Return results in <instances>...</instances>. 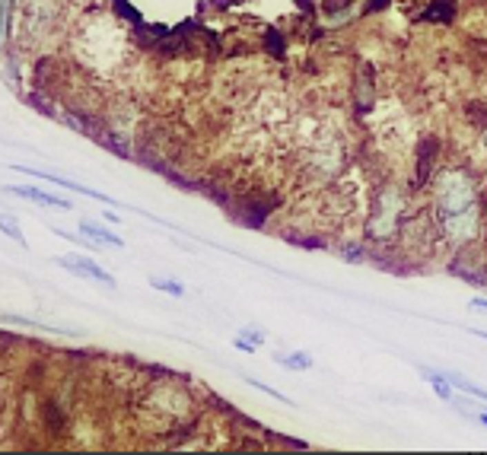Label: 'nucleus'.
Returning <instances> with one entry per match:
<instances>
[{
  "instance_id": "0eeeda50",
  "label": "nucleus",
  "mask_w": 487,
  "mask_h": 455,
  "mask_svg": "<svg viewBox=\"0 0 487 455\" xmlns=\"http://www.w3.org/2000/svg\"><path fill=\"white\" fill-rule=\"evenodd\" d=\"M258 344H264V331H255V328H242L239 338H236V347L239 350H255Z\"/></svg>"
},
{
  "instance_id": "39448f33",
  "label": "nucleus",
  "mask_w": 487,
  "mask_h": 455,
  "mask_svg": "<svg viewBox=\"0 0 487 455\" xmlns=\"http://www.w3.org/2000/svg\"><path fill=\"white\" fill-rule=\"evenodd\" d=\"M13 194H23V198H32V201H39V204L61 207V210H70V204H67V201L54 198V194H45V191H39V188H13Z\"/></svg>"
},
{
  "instance_id": "6e6552de",
  "label": "nucleus",
  "mask_w": 487,
  "mask_h": 455,
  "mask_svg": "<svg viewBox=\"0 0 487 455\" xmlns=\"http://www.w3.org/2000/svg\"><path fill=\"white\" fill-rule=\"evenodd\" d=\"M150 283L157 290H166V293H172V296H182L185 293V287H179L175 281H163V277H150Z\"/></svg>"
},
{
  "instance_id": "423d86ee",
  "label": "nucleus",
  "mask_w": 487,
  "mask_h": 455,
  "mask_svg": "<svg viewBox=\"0 0 487 455\" xmlns=\"http://www.w3.org/2000/svg\"><path fill=\"white\" fill-rule=\"evenodd\" d=\"M274 360L287 366V370H312V356L309 354H277Z\"/></svg>"
},
{
  "instance_id": "7ed1b4c3",
  "label": "nucleus",
  "mask_w": 487,
  "mask_h": 455,
  "mask_svg": "<svg viewBox=\"0 0 487 455\" xmlns=\"http://www.w3.org/2000/svg\"><path fill=\"white\" fill-rule=\"evenodd\" d=\"M77 255H67V258H58V265L61 267H67V271H74V274H80V277H96V281H102V283H115L112 277H108L106 271H102L99 265H92V261H86V258H80V261H74Z\"/></svg>"
},
{
  "instance_id": "1a4fd4ad",
  "label": "nucleus",
  "mask_w": 487,
  "mask_h": 455,
  "mask_svg": "<svg viewBox=\"0 0 487 455\" xmlns=\"http://www.w3.org/2000/svg\"><path fill=\"white\" fill-rule=\"evenodd\" d=\"M3 230H7V236H13L17 242H23V236H19V226H17V220H13V216H7V220H3Z\"/></svg>"
},
{
  "instance_id": "9b49d317",
  "label": "nucleus",
  "mask_w": 487,
  "mask_h": 455,
  "mask_svg": "<svg viewBox=\"0 0 487 455\" xmlns=\"http://www.w3.org/2000/svg\"><path fill=\"white\" fill-rule=\"evenodd\" d=\"M481 423H484V427H487V414H481Z\"/></svg>"
},
{
  "instance_id": "f03ea898",
  "label": "nucleus",
  "mask_w": 487,
  "mask_h": 455,
  "mask_svg": "<svg viewBox=\"0 0 487 455\" xmlns=\"http://www.w3.org/2000/svg\"><path fill=\"white\" fill-rule=\"evenodd\" d=\"M398 214H401V194L392 188V191H386L379 198V204H376V214H372V220H370V236H376V239L392 236V232L398 230Z\"/></svg>"
},
{
  "instance_id": "9d476101",
  "label": "nucleus",
  "mask_w": 487,
  "mask_h": 455,
  "mask_svg": "<svg viewBox=\"0 0 487 455\" xmlns=\"http://www.w3.org/2000/svg\"><path fill=\"white\" fill-rule=\"evenodd\" d=\"M471 306L478 309V312H487V303H484V299H475V303H471Z\"/></svg>"
},
{
  "instance_id": "f8f14e48",
  "label": "nucleus",
  "mask_w": 487,
  "mask_h": 455,
  "mask_svg": "<svg viewBox=\"0 0 487 455\" xmlns=\"http://www.w3.org/2000/svg\"><path fill=\"white\" fill-rule=\"evenodd\" d=\"M484 150H487V131H484Z\"/></svg>"
},
{
  "instance_id": "f257e3e1",
  "label": "nucleus",
  "mask_w": 487,
  "mask_h": 455,
  "mask_svg": "<svg viewBox=\"0 0 487 455\" xmlns=\"http://www.w3.org/2000/svg\"><path fill=\"white\" fill-rule=\"evenodd\" d=\"M437 210L439 216H455L478 210V198H475V185L471 175L462 169H449L437 179Z\"/></svg>"
},
{
  "instance_id": "20e7f679",
  "label": "nucleus",
  "mask_w": 487,
  "mask_h": 455,
  "mask_svg": "<svg viewBox=\"0 0 487 455\" xmlns=\"http://www.w3.org/2000/svg\"><path fill=\"white\" fill-rule=\"evenodd\" d=\"M80 230L86 232V236H90L92 242H102V245H115V248H121V245H124V242L118 239V236H112V232L99 230V226H96V223H90V220H83V223H80Z\"/></svg>"
},
{
  "instance_id": "ddd939ff",
  "label": "nucleus",
  "mask_w": 487,
  "mask_h": 455,
  "mask_svg": "<svg viewBox=\"0 0 487 455\" xmlns=\"http://www.w3.org/2000/svg\"><path fill=\"white\" fill-rule=\"evenodd\" d=\"M481 338H487V334H481Z\"/></svg>"
}]
</instances>
